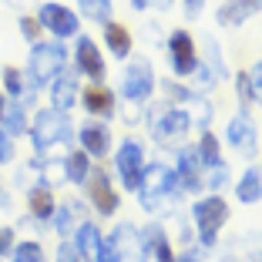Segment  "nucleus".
<instances>
[{"mask_svg":"<svg viewBox=\"0 0 262 262\" xmlns=\"http://www.w3.org/2000/svg\"><path fill=\"white\" fill-rule=\"evenodd\" d=\"M77 141H81V151L91 158H104L111 151V131L104 121H84L77 131Z\"/></svg>","mask_w":262,"mask_h":262,"instance_id":"4468645a","label":"nucleus"},{"mask_svg":"<svg viewBox=\"0 0 262 262\" xmlns=\"http://www.w3.org/2000/svg\"><path fill=\"white\" fill-rule=\"evenodd\" d=\"M259 171H262V168H259Z\"/></svg>","mask_w":262,"mask_h":262,"instance_id":"8fccbe9b","label":"nucleus"},{"mask_svg":"<svg viewBox=\"0 0 262 262\" xmlns=\"http://www.w3.org/2000/svg\"><path fill=\"white\" fill-rule=\"evenodd\" d=\"M74 68L91 81V84H101L108 68H104V54H101V47L94 44L88 34H77V44H74Z\"/></svg>","mask_w":262,"mask_h":262,"instance_id":"9d476101","label":"nucleus"},{"mask_svg":"<svg viewBox=\"0 0 262 262\" xmlns=\"http://www.w3.org/2000/svg\"><path fill=\"white\" fill-rule=\"evenodd\" d=\"M232 182V171H229V165H212V168H208V178H202V185L205 188H212V192H222L225 185H229Z\"/></svg>","mask_w":262,"mask_h":262,"instance_id":"2f4dec72","label":"nucleus"},{"mask_svg":"<svg viewBox=\"0 0 262 262\" xmlns=\"http://www.w3.org/2000/svg\"><path fill=\"white\" fill-rule=\"evenodd\" d=\"M37 24L47 34H54L57 40H68V37H77V34H81V17H77V10L64 7V4H54V0H51V4H40Z\"/></svg>","mask_w":262,"mask_h":262,"instance_id":"6e6552de","label":"nucleus"},{"mask_svg":"<svg viewBox=\"0 0 262 262\" xmlns=\"http://www.w3.org/2000/svg\"><path fill=\"white\" fill-rule=\"evenodd\" d=\"M27 208H31V215L40 219V222H51L54 219V192L44 185V182H37V185L27 192Z\"/></svg>","mask_w":262,"mask_h":262,"instance_id":"4be33fe9","label":"nucleus"},{"mask_svg":"<svg viewBox=\"0 0 262 262\" xmlns=\"http://www.w3.org/2000/svg\"><path fill=\"white\" fill-rule=\"evenodd\" d=\"M27 104L20 101H7V108H4V118H0V131H7V138H20L27 135Z\"/></svg>","mask_w":262,"mask_h":262,"instance_id":"b1692460","label":"nucleus"},{"mask_svg":"<svg viewBox=\"0 0 262 262\" xmlns=\"http://www.w3.org/2000/svg\"><path fill=\"white\" fill-rule=\"evenodd\" d=\"M192 222L199 229L202 246H215V235L222 232V225L229 222V202L222 195H205L192 205Z\"/></svg>","mask_w":262,"mask_h":262,"instance_id":"20e7f679","label":"nucleus"},{"mask_svg":"<svg viewBox=\"0 0 262 262\" xmlns=\"http://www.w3.org/2000/svg\"><path fill=\"white\" fill-rule=\"evenodd\" d=\"M239 249L246 262H262V232H246L239 235Z\"/></svg>","mask_w":262,"mask_h":262,"instance_id":"c756f323","label":"nucleus"},{"mask_svg":"<svg viewBox=\"0 0 262 262\" xmlns=\"http://www.w3.org/2000/svg\"><path fill=\"white\" fill-rule=\"evenodd\" d=\"M81 185L88 188V199H91V205H94V208H98V215H115L118 208H121V199H118L115 185H111L108 171L91 168V171H88V178L81 182Z\"/></svg>","mask_w":262,"mask_h":262,"instance_id":"1a4fd4ad","label":"nucleus"},{"mask_svg":"<svg viewBox=\"0 0 262 262\" xmlns=\"http://www.w3.org/2000/svg\"><path fill=\"white\" fill-rule=\"evenodd\" d=\"M0 199H4V188H0Z\"/></svg>","mask_w":262,"mask_h":262,"instance_id":"09e8293b","label":"nucleus"},{"mask_svg":"<svg viewBox=\"0 0 262 262\" xmlns=\"http://www.w3.org/2000/svg\"><path fill=\"white\" fill-rule=\"evenodd\" d=\"M141 235H145V242H148V252H151L158 262H171L175 259L171 242H168V232H165L162 225H148V229H141Z\"/></svg>","mask_w":262,"mask_h":262,"instance_id":"393cba45","label":"nucleus"},{"mask_svg":"<svg viewBox=\"0 0 262 262\" xmlns=\"http://www.w3.org/2000/svg\"><path fill=\"white\" fill-rule=\"evenodd\" d=\"M182 4H185V17L188 20L202 17V10H205V0H182Z\"/></svg>","mask_w":262,"mask_h":262,"instance_id":"37998d69","label":"nucleus"},{"mask_svg":"<svg viewBox=\"0 0 262 262\" xmlns=\"http://www.w3.org/2000/svg\"><path fill=\"white\" fill-rule=\"evenodd\" d=\"M4 108H7V94L0 91V118H4Z\"/></svg>","mask_w":262,"mask_h":262,"instance_id":"49530a36","label":"nucleus"},{"mask_svg":"<svg viewBox=\"0 0 262 262\" xmlns=\"http://www.w3.org/2000/svg\"><path fill=\"white\" fill-rule=\"evenodd\" d=\"M175 178H178V188H182V192H199V188H205L202 185V162H199V155H195V145L178 151Z\"/></svg>","mask_w":262,"mask_h":262,"instance_id":"2eb2a0df","label":"nucleus"},{"mask_svg":"<svg viewBox=\"0 0 262 262\" xmlns=\"http://www.w3.org/2000/svg\"><path fill=\"white\" fill-rule=\"evenodd\" d=\"M162 91H165V98H168V104L171 101H175V104H188L192 94H195V91H188V88L175 84V81H162Z\"/></svg>","mask_w":262,"mask_h":262,"instance_id":"f704fd0d","label":"nucleus"},{"mask_svg":"<svg viewBox=\"0 0 262 262\" xmlns=\"http://www.w3.org/2000/svg\"><path fill=\"white\" fill-rule=\"evenodd\" d=\"M54 262H84V259L74 252V246H71V242H61V246H57V259Z\"/></svg>","mask_w":262,"mask_h":262,"instance_id":"79ce46f5","label":"nucleus"},{"mask_svg":"<svg viewBox=\"0 0 262 262\" xmlns=\"http://www.w3.org/2000/svg\"><path fill=\"white\" fill-rule=\"evenodd\" d=\"M255 4H259V10H262V0H255Z\"/></svg>","mask_w":262,"mask_h":262,"instance_id":"de8ad7c7","label":"nucleus"},{"mask_svg":"<svg viewBox=\"0 0 262 262\" xmlns=\"http://www.w3.org/2000/svg\"><path fill=\"white\" fill-rule=\"evenodd\" d=\"M235 199H239L242 205H255V202H262V171L259 168L249 165V168L239 175V182H235Z\"/></svg>","mask_w":262,"mask_h":262,"instance_id":"5701e85b","label":"nucleus"},{"mask_svg":"<svg viewBox=\"0 0 262 262\" xmlns=\"http://www.w3.org/2000/svg\"><path fill=\"white\" fill-rule=\"evenodd\" d=\"M14 162V138H7V131H0V165Z\"/></svg>","mask_w":262,"mask_h":262,"instance_id":"a19ab883","label":"nucleus"},{"mask_svg":"<svg viewBox=\"0 0 262 262\" xmlns=\"http://www.w3.org/2000/svg\"><path fill=\"white\" fill-rule=\"evenodd\" d=\"M111 242H115L118 262H148V242L131 222H121L115 232H111Z\"/></svg>","mask_w":262,"mask_h":262,"instance_id":"f8f14e48","label":"nucleus"},{"mask_svg":"<svg viewBox=\"0 0 262 262\" xmlns=\"http://www.w3.org/2000/svg\"><path fill=\"white\" fill-rule=\"evenodd\" d=\"M14 249V229H0V255H7Z\"/></svg>","mask_w":262,"mask_h":262,"instance_id":"c03bdc74","label":"nucleus"},{"mask_svg":"<svg viewBox=\"0 0 262 262\" xmlns=\"http://www.w3.org/2000/svg\"><path fill=\"white\" fill-rule=\"evenodd\" d=\"M74 208L77 205H61L54 208V229L61 239H71V232H74Z\"/></svg>","mask_w":262,"mask_h":262,"instance_id":"7c9ffc66","label":"nucleus"},{"mask_svg":"<svg viewBox=\"0 0 262 262\" xmlns=\"http://www.w3.org/2000/svg\"><path fill=\"white\" fill-rule=\"evenodd\" d=\"M40 31H44V27H40V24L34 20L31 14H24V17H20V37L27 40V44H37V40H40Z\"/></svg>","mask_w":262,"mask_h":262,"instance_id":"e433bc0d","label":"nucleus"},{"mask_svg":"<svg viewBox=\"0 0 262 262\" xmlns=\"http://www.w3.org/2000/svg\"><path fill=\"white\" fill-rule=\"evenodd\" d=\"M77 98H81V108H84L88 115H94V118H115V108H118V104H115V94H111L104 84L84 88Z\"/></svg>","mask_w":262,"mask_h":262,"instance_id":"dca6fc26","label":"nucleus"},{"mask_svg":"<svg viewBox=\"0 0 262 262\" xmlns=\"http://www.w3.org/2000/svg\"><path fill=\"white\" fill-rule=\"evenodd\" d=\"M168 61H171V71H175L178 77H192V71L199 68V51H195V40H192L188 31H171Z\"/></svg>","mask_w":262,"mask_h":262,"instance_id":"ddd939ff","label":"nucleus"},{"mask_svg":"<svg viewBox=\"0 0 262 262\" xmlns=\"http://www.w3.org/2000/svg\"><path fill=\"white\" fill-rule=\"evenodd\" d=\"M104 51H108L115 61H124V57L131 54V34H128L124 24H118V20L104 24Z\"/></svg>","mask_w":262,"mask_h":262,"instance_id":"aec40b11","label":"nucleus"},{"mask_svg":"<svg viewBox=\"0 0 262 262\" xmlns=\"http://www.w3.org/2000/svg\"><path fill=\"white\" fill-rule=\"evenodd\" d=\"M171 10V7H175V0H131V10H138V14H141V10Z\"/></svg>","mask_w":262,"mask_h":262,"instance_id":"ea45409f","label":"nucleus"},{"mask_svg":"<svg viewBox=\"0 0 262 262\" xmlns=\"http://www.w3.org/2000/svg\"><path fill=\"white\" fill-rule=\"evenodd\" d=\"M88 171H91V162H88L84 151H71L68 158H64V175H68V182L81 185V182L88 178Z\"/></svg>","mask_w":262,"mask_h":262,"instance_id":"cd10ccee","label":"nucleus"},{"mask_svg":"<svg viewBox=\"0 0 262 262\" xmlns=\"http://www.w3.org/2000/svg\"><path fill=\"white\" fill-rule=\"evenodd\" d=\"M155 71L148 57H131L128 68H124L121 77V98L131 101V104H148V98L155 94Z\"/></svg>","mask_w":262,"mask_h":262,"instance_id":"423d86ee","label":"nucleus"},{"mask_svg":"<svg viewBox=\"0 0 262 262\" xmlns=\"http://www.w3.org/2000/svg\"><path fill=\"white\" fill-rule=\"evenodd\" d=\"M77 17H88L91 24H104L111 20V0H77Z\"/></svg>","mask_w":262,"mask_h":262,"instance_id":"bb28decb","label":"nucleus"},{"mask_svg":"<svg viewBox=\"0 0 262 262\" xmlns=\"http://www.w3.org/2000/svg\"><path fill=\"white\" fill-rule=\"evenodd\" d=\"M255 10H259V4H255V0H222V7H219L215 20L222 24V27H242V24H246Z\"/></svg>","mask_w":262,"mask_h":262,"instance_id":"6ab92c4d","label":"nucleus"},{"mask_svg":"<svg viewBox=\"0 0 262 262\" xmlns=\"http://www.w3.org/2000/svg\"><path fill=\"white\" fill-rule=\"evenodd\" d=\"M14 262H44V249H40V242H20V246L14 249Z\"/></svg>","mask_w":262,"mask_h":262,"instance_id":"72a5a7b5","label":"nucleus"},{"mask_svg":"<svg viewBox=\"0 0 262 262\" xmlns=\"http://www.w3.org/2000/svg\"><path fill=\"white\" fill-rule=\"evenodd\" d=\"M27 135H31V145L44 155V151H51L54 145H68V141L74 138V124H71L68 111L44 108V111L34 115V124L27 128Z\"/></svg>","mask_w":262,"mask_h":262,"instance_id":"7ed1b4c3","label":"nucleus"},{"mask_svg":"<svg viewBox=\"0 0 262 262\" xmlns=\"http://www.w3.org/2000/svg\"><path fill=\"white\" fill-rule=\"evenodd\" d=\"M225 138H229V145L235 148L242 158H252V155L259 151V124L252 121L249 111H239V115L229 121V128H225Z\"/></svg>","mask_w":262,"mask_h":262,"instance_id":"9b49d317","label":"nucleus"},{"mask_svg":"<svg viewBox=\"0 0 262 262\" xmlns=\"http://www.w3.org/2000/svg\"><path fill=\"white\" fill-rule=\"evenodd\" d=\"M205 68L212 71V77H215V81H225V77H229L225 61H222V51H219V44L212 37H205Z\"/></svg>","mask_w":262,"mask_h":262,"instance_id":"c85d7f7f","label":"nucleus"},{"mask_svg":"<svg viewBox=\"0 0 262 262\" xmlns=\"http://www.w3.org/2000/svg\"><path fill=\"white\" fill-rule=\"evenodd\" d=\"M171 262H199V255H192V252H185V255H175Z\"/></svg>","mask_w":262,"mask_h":262,"instance_id":"a18cd8bd","label":"nucleus"},{"mask_svg":"<svg viewBox=\"0 0 262 262\" xmlns=\"http://www.w3.org/2000/svg\"><path fill=\"white\" fill-rule=\"evenodd\" d=\"M188 104H192L188 118H195L202 128H208V121H212V111H215V108H212V101L202 98V94H192V101H188Z\"/></svg>","mask_w":262,"mask_h":262,"instance_id":"473e14b6","label":"nucleus"},{"mask_svg":"<svg viewBox=\"0 0 262 262\" xmlns=\"http://www.w3.org/2000/svg\"><path fill=\"white\" fill-rule=\"evenodd\" d=\"M77 94H81L77 77L64 74V71L51 81V104H54V111H71L77 104Z\"/></svg>","mask_w":262,"mask_h":262,"instance_id":"a211bd4d","label":"nucleus"},{"mask_svg":"<svg viewBox=\"0 0 262 262\" xmlns=\"http://www.w3.org/2000/svg\"><path fill=\"white\" fill-rule=\"evenodd\" d=\"M195 155H199V162L205 165V168H212V165H222V148H219V138L212 135V131H202L199 145H195Z\"/></svg>","mask_w":262,"mask_h":262,"instance_id":"a878e982","label":"nucleus"},{"mask_svg":"<svg viewBox=\"0 0 262 262\" xmlns=\"http://www.w3.org/2000/svg\"><path fill=\"white\" fill-rule=\"evenodd\" d=\"M235 94H239V104H242V111H249V104H252V84H249V74L246 71H239L235 74Z\"/></svg>","mask_w":262,"mask_h":262,"instance_id":"c9c22d12","label":"nucleus"},{"mask_svg":"<svg viewBox=\"0 0 262 262\" xmlns=\"http://www.w3.org/2000/svg\"><path fill=\"white\" fill-rule=\"evenodd\" d=\"M71 246H74V252L81 255L84 262H94V255H98V246H101V232L94 222H77L74 232H71Z\"/></svg>","mask_w":262,"mask_h":262,"instance_id":"f3484780","label":"nucleus"},{"mask_svg":"<svg viewBox=\"0 0 262 262\" xmlns=\"http://www.w3.org/2000/svg\"><path fill=\"white\" fill-rule=\"evenodd\" d=\"M4 91H7L10 101H20V104H31L34 98H37V91H34L31 84H27V74H24L20 68H4Z\"/></svg>","mask_w":262,"mask_h":262,"instance_id":"412c9836","label":"nucleus"},{"mask_svg":"<svg viewBox=\"0 0 262 262\" xmlns=\"http://www.w3.org/2000/svg\"><path fill=\"white\" fill-rule=\"evenodd\" d=\"M182 192L178 188V178H175V168H168L165 162H151L145 165L141 171V182H138V202L145 212L151 215H162L165 205L175 202V195Z\"/></svg>","mask_w":262,"mask_h":262,"instance_id":"f257e3e1","label":"nucleus"},{"mask_svg":"<svg viewBox=\"0 0 262 262\" xmlns=\"http://www.w3.org/2000/svg\"><path fill=\"white\" fill-rule=\"evenodd\" d=\"M94 262H118V252H115V242H111V235H101V246H98Z\"/></svg>","mask_w":262,"mask_h":262,"instance_id":"58836bf2","label":"nucleus"},{"mask_svg":"<svg viewBox=\"0 0 262 262\" xmlns=\"http://www.w3.org/2000/svg\"><path fill=\"white\" fill-rule=\"evenodd\" d=\"M246 74H249V84H252V98L262 104V61H255Z\"/></svg>","mask_w":262,"mask_h":262,"instance_id":"4c0bfd02","label":"nucleus"},{"mask_svg":"<svg viewBox=\"0 0 262 262\" xmlns=\"http://www.w3.org/2000/svg\"><path fill=\"white\" fill-rule=\"evenodd\" d=\"M64 64H68V47L61 44V40H37V44H31V54H27V84L37 91V88L51 84L57 74L64 71Z\"/></svg>","mask_w":262,"mask_h":262,"instance_id":"f03ea898","label":"nucleus"},{"mask_svg":"<svg viewBox=\"0 0 262 262\" xmlns=\"http://www.w3.org/2000/svg\"><path fill=\"white\" fill-rule=\"evenodd\" d=\"M115 168L118 178L128 192H138V182H141V171H145V145L138 138H124L115 151Z\"/></svg>","mask_w":262,"mask_h":262,"instance_id":"0eeeda50","label":"nucleus"},{"mask_svg":"<svg viewBox=\"0 0 262 262\" xmlns=\"http://www.w3.org/2000/svg\"><path fill=\"white\" fill-rule=\"evenodd\" d=\"M188 128H192V118L182 108H168V104H158L151 108V138L162 148H175L185 141Z\"/></svg>","mask_w":262,"mask_h":262,"instance_id":"39448f33","label":"nucleus"}]
</instances>
